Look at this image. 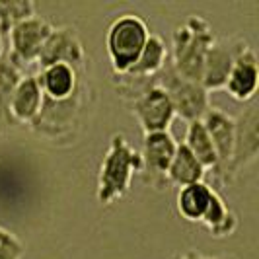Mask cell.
<instances>
[{
    "label": "cell",
    "mask_w": 259,
    "mask_h": 259,
    "mask_svg": "<svg viewBox=\"0 0 259 259\" xmlns=\"http://www.w3.org/2000/svg\"><path fill=\"white\" fill-rule=\"evenodd\" d=\"M24 76H26V72L14 63L4 49L2 57H0V139L10 131L12 125H16L10 115L8 104H10V96H12L14 88Z\"/></svg>",
    "instance_id": "obj_16"
},
{
    "label": "cell",
    "mask_w": 259,
    "mask_h": 259,
    "mask_svg": "<svg viewBox=\"0 0 259 259\" xmlns=\"http://www.w3.org/2000/svg\"><path fill=\"white\" fill-rule=\"evenodd\" d=\"M214 31L207 20L199 14H191L178 24L171 35L169 63L180 76L201 84L203 63L208 47L214 41Z\"/></svg>",
    "instance_id": "obj_3"
},
{
    "label": "cell",
    "mask_w": 259,
    "mask_h": 259,
    "mask_svg": "<svg viewBox=\"0 0 259 259\" xmlns=\"http://www.w3.org/2000/svg\"><path fill=\"white\" fill-rule=\"evenodd\" d=\"M176 259H238V257L236 255H203V253H199L195 249H189V251H185L182 255H178Z\"/></svg>",
    "instance_id": "obj_24"
},
{
    "label": "cell",
    "mask_w": 259,
    "mask_h": 259,
    "mask_svg": "<svg viewBox=\"0 0 259 259\" xmlns=\"http://www.w3.org/2000/svg\"><path fill=\"white\" fill-rule=\"evenodd\" d=\"M168 59L169 49L168 45L164 43V39L160 35H156V33H150V37H148L146 45L143 47L141 55L137 57L135 65L131 66L125 74L133 78H150L164 68Z\"/></svg>",
    "instance_id": "obj_17"
},
{
    "label": "cell",
    "mask_w": 259,
    "mask_h": 259,
    "mask_svg": "<svg viewBox=\"0 0 259 259\" xmlns=\"http://www.w3.org/2000/svg\"><path fill=\"white\" fill-rule=\"evenodd\" d=\"M201 123L205 125L212 148H214V154H217V169L212 174L221 183H228V166L232 160L234 129H236L234 117L210 105V109L201 119Z\"/></svg>",
    "instance_id": "obj_12"
},
{
    "label": "cell",
    "mask_w": 259,
    "mask_h": 259,
    "mask_svg": "<svg viewBox=\"0 0 259 259\" xmlns=\"http://www.w3.org/2000/svg\"><path fill=\"white\" fill-rule=\"evenodd\" d=\"M143 160L137 148H133L125 135L115 133L109 139L104 160L98 169L96 199L102 207H111L131 191L135 176H141Z\"/></svg>",
    "instance_id": "obj_2"
},
{
    "label": "cell",
    "mask_w": 259,
    "mask_h": 259,
    "mask_svg": "<svg viewBox=\"0 0 259 259\" xmlns=\"http://www.w3.org/2000/svg\"><path fill=\"white\" fill-rule=\"evenodd\" d=\"M150 78L158 88H162L168 94L169 102L174 105V111H176V117H182L183 121H187V123L201 121L205 113L210 109L208 92L199 82H191L187 78L180 76L174 70L169 59L164 65V68Z\"/></svg>",
    "instance_id": "obj_5"
},
{
    "label": "cell",
    "mask_w": 259,
    "mask_h": 259,
    "mask_svg": "<svg viewBox=\"0 0 259 259\" xmlns=\"http://www.w3.org/2000/svg\"><path fill=\"white\" fill-rule=\"evenodd\" d=\"M39 82V88L43 92V98L53 100V102H63L66 98H70L80 82L88 76V68L86 70H76L68 65H51L47 68H41L37 72H33Z\"/></svg>",
    "instance_id": "obj_14"
},
{
    "label": "cell",
    "mask_w": 259,
    "mask_h": 259,
    "mask_svg": "<svg viewBox=\"0 0 259 259\" xmlns=\"http://www.w3.org/2000/svg\"><path fill=\"white\" fill-rule=\"evenodd\" d=\"M176 150H178V141L174 139V135L169 131L144 135L143 148L139 154L143 160L141 178L146 185H150L154 189H164L168 185L166 174H168Z\"/></svg>",
    "instance_id": "obj_8"
},
{
    "label": "cell",
    "mask_w": 259,
    "mask_h": 259,
    "mask_svg": "<svg viewBox=\"0 0 259 259\" xmlns=\"http://www.w3.org/2000/svg\"><path fill=\"white\" fill-rule=\"evenodd\" d=\"M150 84L148 88L143 90L133 102H131V111L135 119L139 121L141 129L144 135H150V133H164L169 131L174 119H176V111H174V105L169 102L168 94L158 88L152 78H148Z\"/></svg>",
    "instance_id": "obj_10"
},
{
    "label": "cell",
    "mask_w": 259,
    "mask_h": 259,
    "mask_svg": "<svg viewBox=\"0 0 259 259\" xmlns=\"http://www.w3.org/2000/svg\"><path fill=\"white\" fill-rule=\"evenodd\" d=\"M212 193L214 189L205 182L180 187L178 197H176V207H178L180 217L187 222H201Z\"/></svg>",
    "instance_id": "obj_18"
},
{
    "label": "cell",
    "mask_w": 259,
    "mask_h": 259,
    "mask_svg": "<svg viewBox=\"0 0 259 259\" xmlns=\"http://www.w3.org/2000/svg\"><path fill=\"white\" fill-rule=\"evenodd\" d=\"M205 176H207V169L197 162V158L185 148V144L178 143V150L166 174V182L169 185L185 187V185L205 182Z\"/></svg>",
    "instance_id": "obj_20"
},
{
    "label": "cell",
    "mask_w": 259,
    "mask_h": 259,
    "mask_svg": "<svg viewBox=\"0 0 259 259\" xmlns=\"http://www.w3.org/2000/svg\"><path fill=\"white\" fill-rule=\"evenodd\" d=\"M31 16H37L35 2L31 0H0V37L6 39L14 26L24 22Z\"/></svg>",
    "instance_id": "obj_22"
},
{
    "label": "cell",
    "mask_w": 259,
    "mask_h": 259,
    "mask_svg": "<svg viewBox=\"0 0 259 259\" xmlns=\"http://www.w3.org/2000/svg\"><path fill=\"white\" fill-rule=\"evenodd\" d=\"M68 65L76 70L88 68V53L84 49V43L72 26L53 27L49 37L45 41L43 49L39 53L35 68H47L51 65Z\"/></svg>",
    "instance_id": "obj_7"
},
{
    "label": "cell",
    "mask_w": 259,
    "mask_h": 259,
    "mask_svg": "<svg viewBox=\"0 0 259 259\" xmlns=\"http://www.w3.org/2000/svg\"><path fill=\"white\" fill-rule=\"evenodd\" d=\"M150 37V27L139 14H119L105 33V49L113 74H125Z\"/></svg>",
    "instance_id": "obj_4"
},
{
    "label": "cell",
    "mask_w": 259,
    "mask_h": 259,
    "mask_svg": "<svg viewBox=\"0 0 259 259\" xmlns=\"http://www.w3.org/2000/svg\"><path fill=\"white\" fill-rule=\"evenodd\" d=\"M90 104V76H86L76 92L63 102H53L43 98L41 111L29 125L39 139L53 144H74L82 121Z\"/></svg>",
    "instance_id": "obj_1"
},
{
    "label": "cell",
    "mask_w": 259,
    "mask_h": 259,
    "mask_svg": "<svg viewBox=\"0 0 259 259\" xmlns=\"http://www.w3.org/2000/svg\"><path fill=\"white\" fill-rule=\"evenodd\" d=\"M247 45L249 43L244 37H219L212 41L205 57L203 74H201V86L208 94L224 90V84L232 70L234 61Z\"/></svg>",
    "instance_id": "obj_11"
},
{
    "label": "cell",
    "mask_w": 259,
    "mask_h": 259,
    "mask_svg": "<svg viewBox=\"0 0 259 259\" xmlns=\"http://www.w3.org/2000/svg\"><path fill=\"white\" fill-rule=\"evenodd\" d=\"M182 144H185V148L197 158V162L205 169H210V171L217 169V154H214V148H212L207 129L201 121L187 123L185 139Z\"/></svg>",
    "instance_id": "obj_21"
},
{
    "label": "cell",
    "mask_w": 259,
    "mask_h": 259,
    "mask_svg": "<svg viewBox=\"0 0 259 259\" xmlns=\"http://www.w3.org/2000/svg\"><path fill=\"white\" fill-rule=\"evenodd\" d=\"M259 86V63L255 51L247 45L234 61L230 74L226 78L224 92L236 102H251Z\"/></svg>",
    "instance_id": "obj_13"
},
{
    "label": "cell",
    "mask_w": 259,
    "mask_h": 259,
    "mask_svg": "<svg viewBox=\"0 0 259 259\" xmlns=\"http://www.w3.org/2000/svg\"><path fill=\"white\" fill-rule=\"evenodd\" d=\"M201 224L207 228L212 238H219V240L232 236L238 228V217L234 214L232 208L228 207V203L217 189L210 197V203L201 219Z\"/></svg>",
    "instance_id": "obj_19"
},
{
    "label": "cell",
    "mask_w": 259,
    "mask_h": 259,
    "mask_svg": "<svg viewBox=\"0 0 259 259\" xmlns=\"http://www.w3.org/2000/svg\"><path fill=\"white\" fill-rule=\"evenodd\" d=\"M24 255H26V247L22 240L0 226V259H24Z\"/></svg>",
    "instance_id": "obj_23"
},
{
    "label": "cell",
    "mask_w": 259,
    "mask_h": 259,
    "mask_svg": "<svg viewBox=\"0 0 259 259\" xmlns=\"http://www.w3.org/2000/svg\"><path fill=\"white\" fill-rule=\"evenodd\" d=\"M234 150L228 166V182L238 178L259 156V107L251 104L238 117H234Z\"/></svg>",
    "instance_id": "obj_9"
},
{
    "label": "cell",
    "mask_w": 259,
    "mask_h": 259,
    "mask_svg": "<svg viewBox=\"0 0 259 259\" xmlns=\"http://www.w3.org/2000/svg\"><path fill=\"white\" fill-rule=\"evenodd\" d=\"M4 49H6V43H4V39L0 37V57H2V53H4Z\"/></svg>",
    "instance_id": "obj_25"
},
{
    "label": "cell",
    "mask_w": 259,
    "mask_h": 259,
    "mask_svg": "<svg viewBox=\"0 0 259 259\" xmlns=\"http://www.w3.org/2000/svg\"><path fill=\"white\" fill-rule=\"evenodd\" d=\"M41 105H43V92L39 88L37 78L35 74H26L18 82V86L14 88L10 96L8 109H10L14 123L31 125L41 111Z\"/></svg>",
    "instance_id": "obj_15"
},
{
    "label": "cell",
    "mask_w": 259,
    "mask_h": 259,
    "mask_svg": "<svg viewBox=\"0 0 259 259\" xmlns=\"http://www.w3.org/2000/svg\"><path fill=\"white\" fill-rule=\"evenodd\" d=\"M53 27L55 26L41 16H31L12 27L10 35L6 39L8 41L6 53L26 74H33L31 68H35L39 53L53 31Z\"/></svg>",
    "instance_id": "obj_6"
}]
</instances>
